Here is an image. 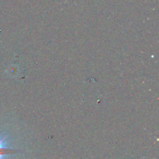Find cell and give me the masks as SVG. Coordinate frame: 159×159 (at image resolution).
Here are the masks:
<instances>
[{
    "label": "cell",
    "mask_w": 159,
    "mask_h": 159,
    "mask_svg": "<svg viewBox=\"0 0 159 159\" xmlns=\"http://www.w3.org/2000/svg\"><path fill=\"white\" fill-rule=\"evenodd\" d=\"M18 150L8 147L7 143L4 138L0 137V159H4L5 157L17 152Z\"/></svg>",
    "instance_id": "6da1fadb"
}]
</instances>
